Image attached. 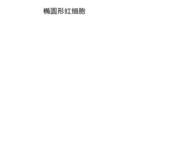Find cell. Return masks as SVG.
<instances>
[{
  "instance_id": "6da1fadb",
  "label": "cell",
  "mask_w": 175,
  "mask_h": 165,
  "mask_svg": "<svg viewBox=\"0 0 175 165\" xmlns=\"http://www.w3.org/2000/svg\"><path fill=\"white\" fill-rule=\"evenodd\" d=\"M69 10H70V9H68V8H65V9L64 14H69Z\"/></svg>"
},
{
  "instance_id": "7a4b0ae2",
  "label": "cell",
  "mask_w": 175,
  "mask_h": 165,
  "mask_svg": "<svg viewBox=\"0 0 175 165\" xmlns=\"http://www.w3.org/2000/svg\"><path fill=\"white\" fill-rule=\"evenodd\" d=\"M51 14V9H50V8H48V14Z\"/></svg>"
}]
</instances>
